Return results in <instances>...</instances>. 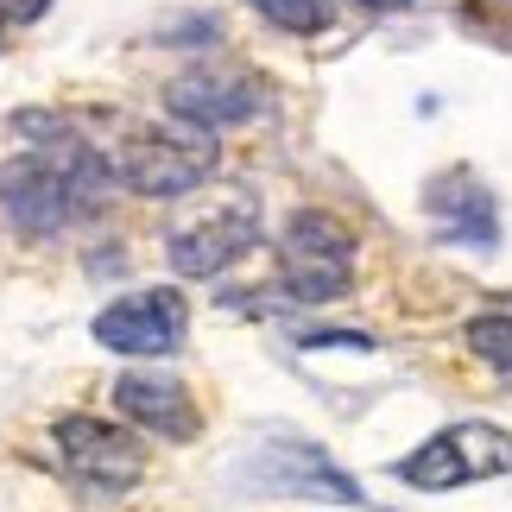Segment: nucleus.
<instances>
[{"instance_id":"f257e3e1","label":"nucleus","mask_w":512,"mask_h":512,"mask_svg":"<svg viewBox=\"0 0 512 512\" xmlns=\"http://www.w3.org/2000/svg\"><path fill=\"white\" fill-rule=\"evenodd\" d=\"M114 184H121V171H114L102 146H83L70 133H57V140H38L19 159L0 165V215L19 234H57L76 215L102 209Z\"/></svg>"},{"instance_id":"f03ea898","label":"nucleus","mask_w":512,"mask_h":512,"mask_svg":"<svg viewBox=\"0 0 512 512\" xmlns=\"http://www.w3.org/2000/svg\"><path fill=\"white\" fill-rule=\"evenodd\" d=\"M234 481L247 494H279V500H336V506H361V487H354L336 462L323 456L317 443L304 437H266L253 456L234 468Z\"/></svg>"},{"instance_id":"7ed1b4c3","label":"nucleus","mask_w":512,"mask_h":512,"mask_svg":"<svg viewBox=\"0 0 512 512\" xmlns=\"http://www.w3.org/2000/svg\"><path fill=\"white\" fill-rule=\"evenodd\" d=\"M279 279L291 304H336L354 279V241L329 215H298L279 247Z\"/></svg>"},{"instance_id":"20e7f679","label":"nucleus","mask_w":512,"mask_h":512,"mask_svg":"<svg viewBox=\"0 0 512 512\" xmlns=\"http://www.w3.org/2000/svg\"><path fill=\"white\" fill-rule=\"evenodd\" d=\"M487 475H512V437L494 424H449L443 437H430L418 456L399 462V481L424 487V494H449V487Z\"/></svg>"},{"instance_id":"39448f33","label":"nucleus","mask_w":512,"mask_h":512,"mask_svg":"<svg viewBox=\"0 0 512 512\" xmlns=\"http://www.w3.org/2000/svg\"><path fill=\"white\" fill-rule=\"evenodd\" d=\"M114 171L140 196H190L215 171V146H209L203 127L184 133V140H177V133H140L133 146L114 152Z\"/></svg>"},{"instance_id":"423d86ee","label":"nucleus","mask_w":512,"mask_h":512,"mask_svg":"<svg viewBox=\"0 0 512 512\" xmlns=\"http://www.w3.org/2000/svg\"><path fill=\"white\" fill-rule=\"evenodd\" d=\"M165 108L203 133H222V127H241L253 114H266L272 95L253 70H190L165 89Z\"/></svg>"},{"instance_id":"0eeeda50","label":"nucleus","mask_w":512,"mask_h":512,"mask_svg":"<svg viewBox=\"0 0 512 512\" xmlns=\"http://www.w3.org/2000/svg\"><path fill=\"white\" fill-rule=\"evenodd\" d=\"M253 241H260V203H253V196H234V203L209 209L203 222L177 228L165 260H171L177 279H215V272H222L228 260H241Z\"/></svg>"},{"instance_id":"6e6552de","label":"nucleus","mask_w":512,"mask_h":512,"mask_svg":"<svg viewBox=\"0 0 512 512\" xmlns=\"http://www.w3.org/2000/svg\"><path fill=\"white\" fill-rule=\"evenodd\" d=\"M57 449H64V468L95 494H127L133 481L146 475V456L127 430H114L102 418H64L57 424Z\"/></svg>"},{"instance_id":"1a4fd4ad","label":"nucleus","mask_w":512,"mask_h":512,"mask_svg":"<svg viewBox=\"0 0 512 512\" xmlns=\"http://www.w3.org/2000/svg\"><path fill=\"white\" fill-rule=\"evenodd\" d=\"M95 342L114 354H171L184 342V298L177 291H133L95 317Z\"/></svg>"},{"instance_id":"9d476101","label":"nucleus","mask_w":512,"mask_h":512,"mask_svg":"<svg viewBox=\"0 0 512 512\" xmlns=\"http://www.w3.org/2000/svg\"><path fill=\"white\" fill-rule=\"evenodd\" d=\"M430 209L449 241H468V247H494L500 241V215H494V196H487L468 171H449L437 190H430Z\"/></svg>"},{"instance_id":"9b49d317","label":"nucleus","mask_w":512,"mask_h":512,"mask_svg":"<svg viewBox=\"0 0 512 512\" xmlns=\"http://www.w3.org/2000/svg\"><path fill=\"white\" fill-rule=\"evenodd\" d=\"M114 405H121L133 424L159 430V437H196V411H190V399H184V386H171V380L127 373V380L114 386Z\"/></svg>"},{"instance_id":"f8f14e48","label":"nucleus","mask_w":512,"mask_h":512,"mask_svg":"<svg viewBox=\"0 0 512 512\" xmlns=\"http://www.w3.org/2000/svg\"><path fill=\"white\" fill-rule=\"evenodd\" d=\"M468 348L481 354V361H494L512 373V310H487V317L468 323Z\"/></svg>"},{"instance_id":"ddd939ff","label":"nucleus","mask_w":512,"mask_h":512,"mask_svg":"<svg viewBox=\"0 0 512 512\" xmlns=\"http://www.w3.org/2000/svg\"><path fill=\"white\" fill-rule=\"evenodd\" d=\"M253 7L285 32H323L329 26V0H253Z\"/></svg>"},{"instance_id":"4468645a","label":"nucleus","mask_w":512,"mask_h":512,"mask_svg":"<svg viewBox=\"0 0 512 512\" xmlns=\"http://www.w3.org/2000/svg\"><path fill=\"white\" fill-rule=\"evenodd\" d=\"M51 0H0V26H26V19H38Z\"/></svg>"},{"instance_id":"2eb2a0df","label":"nucleus","mask_w":512,"mask_h":512,"mask_svg":"<svg viewBox=\"0 0 512 512\" xmlns=\"http://www.w3.org/2000/svg\"><path fill=\"white\" fill-rule=\"evenodd\" d=\"M361 7H373V13H399V7H411V0H361Z\"/></svg>"}]
</instances>
